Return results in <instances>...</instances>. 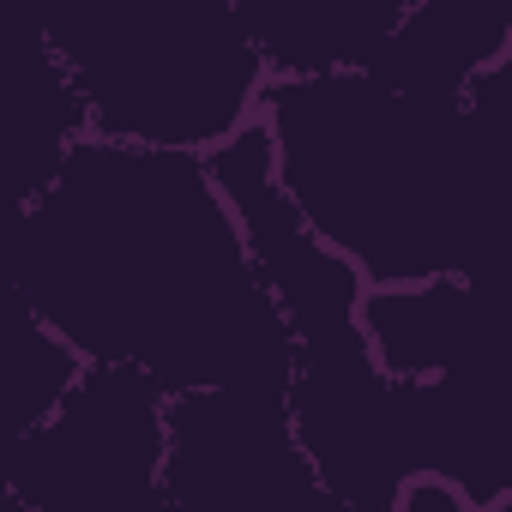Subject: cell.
<instances>
[{"mask_svg": "<svg viewBox=\"0 0 512 512\" xmlns=\"http://www.w3.org/2000/svg\"><path fill=\"white\" fill-rule=\"evenodd\" d=\"M91 374V362L13 290V332H7V446L37 434Z\"/></svg>", "mask_w": 512, "mask_h": 512, "instance_id": "8fae6325", "label": "cell"}, {"mask_svg": "<svg viewBox=\"0 0 512 512\" xmlns=\"http://www.w3.org/2000/svg\"><path fill=\"white\" fill-rule=\"evenodd\" d=\"M260 121L284 193L368 290L470 266L476 217L458 109L416 103L374 73H338L278 79Z\"/></svg>", "mask_w": 512, "mask_h": 512, "instance_id": "7a4b0ae2", "label": "cell"}, {"mask_svg": "<svg viewBox=\"0 0 512 512\" xmlns=\"http://www.w3.org/2000/svg\"><path fill=\"white\" fill-rule=\"evenodd\" d=\"M290 434L314 482L350 512H398L422 482L416 386H398L374 362L368 338L296 356Z\"/></svg>", "mask_w": 512, "mask_h": 512, "instance_id": "5b68a950", "label": "cell"}, {"mask_svg": "<svg viewBox=\"0 0 512 512\" xmlns=\"http://www.w3.org/2000/svg\"><path fill=\"white\" fill-rule=\"evenodd\" d=\"M512 55V0H410L374 79L434 103L464 109L470 85Z\"/></svg>", "mask_w": 512, "mask_h": 512, "instance_id": "52a82bcc", "label": "cell"}, {"mask_svg": "<svg viewBox=\"0 0 512 512\" xmlns=\"http://www.w3.org/2000/svg\"><path fill=\"white\" fill-rule=\"evenodd\" d=\"M175 398L115 362H91L79 392L7 446V512H169Z\"/></svg>", "mask_w": 512, "mask_h": 512, "instance_id": "277c9868", "label": "cell"}, {"mask_svg": "<svg viewBox=\"0 0 512 512\" xmlns=\"http://www.w3.org/2000/svg\"><path fill=\"white\" fill-rule=\"evenodd\" d=\"M43 37L103 145L211 157L266 115L272 73L235 0H73Z\"/></svg>", "mask_w": 512, "mask_h": 512, "instance_id": "3957f363", "label": "cell"}, {"mask_svg": "<svg viewBox=\"0 0 512 512\" xmlns=\"http://www.w3.org/2000/svg\"><path fill=\"white\" fill-rule=\"evenodd\" d=\"M362 338L398 386H434L470 368L482 338V302L464 272L386 284V290H368L362 302Z\"/></svg>", "mask_w": 512, "mask_h": 512, "instance_id": "9c48e42d", "label": "cell"}, {"mask_svg": "<svg viewBox=\"0 0 512 512\" xmlns=\"http://www.w3.org/2000/svg\"><path fill=\"white\" fill-rule=\"evenodd\" d=\"M85 145H91L85 91L67 73V61L49 49V37L37 31L19 55V97H13V193H19V211L37 205Z\"/></svg>", "mask_w": 512, "mask_h": 512, "instance_id": "30bf717a", "label": "cell"}, {"mask_svg": "<svg viewBox=\"0 0 512 512\" xmlns=\"http://www.w3.org/2000/svg\"><path fill=\"white\" fill-rule=\"evenodd\" d=\"M169 512H175V506H169Z\"/></svg>", "mask_w": 512, "mask_h": 512, "instance_id": "7c38bea8", "label": "cell"}, {"mask_svg": "<svg viewBox=\"0 0 512 512\" xmlns=\"http://www.w3.org/2000/svg\"><path fill=\"white\" fill-rule=\"evenodd\" d=\"M205 169H211L217 193L229 199V211L241 223V241L253 253V272H260L266 296L278 302V314H284V326L296 338V356L362 344L368 278L308 229V217L284 193L266 121H253L241 139L211 151Z\"/></svg>", "mask_w": 512, "mask_h": 512, "instance_id": "8992f818", "label": "cell"}, {"mask_svg": "<svg viewBox=\"0 0 512 512\" xmlns=\"http://www.w3.org/2000/svg\"><path fill=\"white\" fill-rule=\"evenodd\" d=\"M13 290L85 362L139 368L169 398H290L296 338L205 157L91 139L19 211Z\"/></svg>", "mask_w": 512, "mask_h": 512, "instance_id": "6da1fadb", "label": "cell"}, {"mask_svg": "<svg viewBox=\"0 0 512 512\" xmlns=\"http://www.w3.org/2000/svg\"><path fill=\"white\" fill-rule=\"evenodd\" d=\"M410 0H235V13L278 79L374 73Z\"/></svg>", "mask_w": 512, "mask_h": 512, "instance_id": "ba28073f", "label": "cell"}]
</instances>
